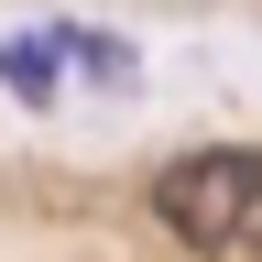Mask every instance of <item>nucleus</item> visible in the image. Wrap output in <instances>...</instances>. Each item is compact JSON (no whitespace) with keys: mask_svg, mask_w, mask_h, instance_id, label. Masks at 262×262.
<instances>
[{"mask_svg":"<svg viewBox=\"0 0 262 262\" xmlns=\"http://www.w3.org/2000/svg\"><path fill=\"white\" fill-rule=\"evenodd\" d=\"M251 208H262V153L251 142H196V153H175L153 175V219L186 251H229L251 229Z\"/></svg>","mask_w":262,"mask_h":262,"instance_id":"nucleus-1","label":"nucleus"},{"mask_svg":"<svg viewBox=\"0 0 262 262\" xmlns=\"http://www.w3.org/2000/svg\"><path fill=\"white\" fill-rule=\"evenodd\" d=\"M44 44H55L66 66H77L88 88H110V98H120L131 77H142V66H131V44H120V33H98V22H44Z\"/></svg>","mask_w":262,"mask_h":262,"instance_id":"nucleus-2","label":"nucleus"},{"mask_svg":"<svg viewBox=\"0 0 262 262\" xmlns=\"http://www.w3.org/2000/svg\"><path fill=\"white\" fill-rule=\"evenodd\" d=\"M0 88H11L22 110H55V98H66V55L33 44V33H0Z\"/></svg>","mask_w":262,"mask_h":262,"instance_id":"nucleus-3","label":"nucleus"}]
</instances>
